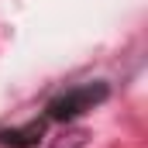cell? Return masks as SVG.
I'll use <instances>...</instances> for the list:
<instances>
[{"label": "cell", "mask_w": 148, "mask_h": 148, "mask_svg": "<svg viewBox=\"0 0 148 148\" xmlns=\"http://www.w3.org/2000/svg\"><path fill=\"white\" fill-rule=\"evenodd\" d=\"M45 138V121H28L24 127H0V145L7 148H35Z\"/></svg>", "instance_id": "7a4b0ae2"}, {"label": "cell", "mask_w": 148, "mask_h": 148, "mask_svg": "<svg viewBox=\"0 0 148 148\" xmlns=\"http://www.w3.org/2000/svg\"><path fill=\"white\" fill-rule=\"evenodd\" d=\"M110 97V86L107 83H83V86H73V90H66V93H59V97H52L48 100V107H45V117L48 121H59V124H66V121H73L79 114L93 110L97 103H103Z\"/></svg>", "instance_id": "6da1fadb"}, {"label": "cell", "mask_w": 148, "mask_h": 148, "mask_svg": "<svg viewBox=\"0 0 148 148\" xmlns=\"http://www.w3.org/2000/svg\"><path fill=\"white\" fill-rule=\"evenodd\" d=\"M86 141H90V131L86 127H66L62 134L52 138L48 148H86Z\"/></svg>", "instance_id": "3957f363"}]
</instances>
